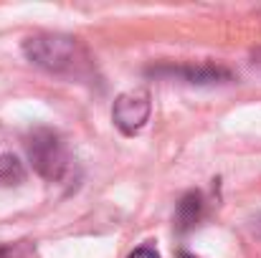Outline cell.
Returning a JSON list of instances; mask_svg holds the SVG:
<instances>
[{
  "instance_id": "cell-6",
  "label": "cell",
  "mask_w": 261,
  "mask_h": 258,
  "mask_svg": "<svg viewBox=\"0 0 261 258\" xmlns=\"http://www.w3.org/2000/svg\"><path fill=\"white\" fill-rule=\"evenodd\" d=\"M25 180V167L23 162L10 155V152H3L0 155V187H15Z\"/></svg>"
},
{
  "instance_id": "cell-4",
  "label": "cell",
  "mask_w": 261,
  "mask_h": 258,
  "mask_svg": "<svg viewBox=\"0 0 261 258\" xmlns=\"http://www.w3.org/2000/svg\"><path fill=\"white\" fill-rule=\"evenodd\" d=\"M150 76H168L177 79L190 86H216V84H228L233 79V74L226 66L218 64H180V66H152L147 69Z\"/></svg>"
},
{
  "instance_id": "cell-1",
  "label": "cell",
  "mask_w": 261,
  "mask_h": 258,
  "mask_svg": "<svg viewBox=\"0 0 261 258\" xmlns=\"http://www.w3.org/2000/svg\"><path fill=\"white\" fill-rule=\"evenodd\" d=\"M25 155H28V162L33 165V170L51 182L64 180V175L71 167L66 142L61 139V134L56 129H48V127H36L25 137Z\"/></svg>"
},
{
  "instance_id": "cell-9",
  "label": "cell",
  "mask_w": 261,
  "mask_h": 258,
  "mask_svg": "<svg viewBox=\"0 0 261 258\" xmlns=\"http://www.w3.org/2000/svg\"><path fill=\"white\" fill-rule=\"evenodd\" d=\"M177 258H195L193 253H188V251H177Z\"/></svg>"
},
{
  "instance_id": "cell-7",
  "label": "cell",
  "mask_w": 261,
  "mask_h": 258,
  "mask_svg": "<svg viewBox=\"0 0 261 258\" xmlns=\"http://www.w3.org/2000/svg\"><path fill=\"white\" fill-rule=\"evenodd\" d=\"M0 258H38L33 241H15V243H3Z\"/></svg>"
},
{
  "instance_id": "cell-3",
  "label": "cell",
  "mask_w": 261,
  "mask_h": 258,
  "mask_svg": "<svg viewBox=\"0 0 261 258\" xmlns=\"http://www.w3.org/2000/svg\"><path fill=\"white\" fill-rule=\"evenodd\" d=\"M152 101L147 89H129L114 99L112 106V122L124 137H135L150 119Z\"/></svg>"
},
{
  "instance_id": "cell-8",
  "label": "cell",
  "mask_w": 261,
  "mask_h": 258,
  "mask_svg": "<svg viewBox=\"0 0 261 258\" xmlns=\"http://www.w3.org/2000/svg\"><path fill=\"white\" fill-rule=\"evenodd\" d=\"M127 258H160V253H158V248H155L152 243H145V246L135 248Z\"/></svg>"
},
{
  "instance_id": "cell-5",
  "label": "cell",
  "mask_w": 261,
  "mask_h": 258,
  "mask_svg": "<svg viewBox=\"0 0 261 258\" xmlns=\"http://www.w3.org/2000/svg\"><path fill=\"white\" fill-rule=\"evenodd\" d=\"M205 218V197L200 190H190L180 197L177 208H175V231L177 233H188L195 225H200V220Z\"/></svg>"
},
{
  "instance_id": "cell-2",
  "label": "cell",
  "mask_w": 261,
  "mask_h": 258,
  "mask_svg": "<svg viewBox=\"0 0 261 258\" xmlns=\"http://www.w3.org/2000/svg\"><path fill=\"white\" fill-rule=\"evenodd\" d=\"M23 56L46 69V71H69L74 69L76 64V56H79V43L76 38L71 36H64V33H36V36H28L23 41Z\"/></svg>"
}]
</instances>
